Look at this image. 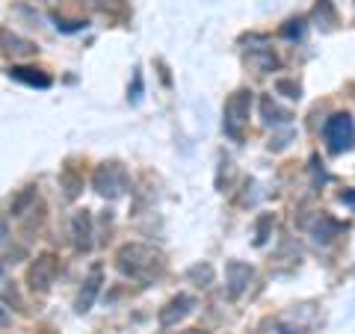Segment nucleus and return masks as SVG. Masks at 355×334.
<instances>
[{
    "mask_svg": "<svg viewBox=\"0 0 355 334\" xmlns=\"http://www.w3.org/2000/svg\"><path fill=\"white\" fill-rule=\"evenodd\" d=\"M53 278H57V261H53L51 254H44V258H39L36 266L30 270V284L36 287V290H48L53 284Z\"/></svg>",
    "mask_w": 355,
    "mask_h": 334,
    "instance_id": "nucleus-7",
    "label": "nucleus"
},
{
    "mask_svg": "<svg viewBox=\"0 0 355 334\" xmlns=\"http://www.w3.org/2000/svg\"><path fill=\"white\" fill-rule=\"evenodd\" d=\"M314 21H317V27H323V30H331L338 24V12H335V6H331V0H317Z\"/></svg>",
    "mask_w": 355,
    "mask_h": 334,
    "instance_id": "nucleus-13",
    "label": "nucleus"
},
{
    "mask_svg": "<svg viewBox=\"0 0 355 334\" xmlns=\"http://www.w3.org/2000/svg\"><path fill=\"white\" fill-rule=\"evenodd\" d=\"M98 290H101V270H95L89 272V278H86V287H83V293H80V299H77V310H89L92 308V302H95V296H98Z\"/></svg>",
    "mask_w": 355,
    "mask_h": 334,
    "instance_id": "nucleus-9",
    "label": "nucleus"
},
{
    "mask_svg": "<svg viewBox=\"0 0 355 334\" xmlns=\"http://www.w3.org/2000/svg\"><path fill=\"white\" fill-rule=\"evenodd\" d=\"M119 270L130 275V278H148L151 272L163 270V258L151 246H142V243H130L119 252Z\"/></svg>",
    "mask_w": 355,
    "mask_h": 334,
    "instance_id": "nucleus-1",
    "label": "nucleus"
},
{
    "mask_svg": "<svg viewBox=\"0 0 355 334\" xmlns=\"http://www.w3.org/2000/svg\"><path fill=\"white\" fill-rule=\"evenodd\" d=\"M340 231H343L340 222L329 219V216H320V219H317V225H314V237H317V243H331Z\"/></svg>",
    "mask_w": 355,
    "mask_h": 334,
    "instance_id": "nucleus-12",
    "label": "nucleus"
},
{
    "mask_svg": "<svg viewBox=\"0 0 355 334\" xmlns=\"http://www.w3.org/2000/svg\"><path fill=\"white\" fill-rule=\"evenodd\" d=\"M272 222H275V219H272L270 213L258 219V231H254V246H263V243L270 240V228H272Z\"/></svg>",
    "mask_w": 355,
    "mask_h": 334,
    "instance_id": "nucleus-16",
    "label": "nucleus"
},
{
    "mask_svg": "<svg viewBox=\"0 0 355 334\" xmlns=\"http://www.w3.org/2000/svg\"><path fill=\"white\" fill-rule=\"evenodd\" d=\"M246 65H252L258 74H270L279 69V57L272 51H249L246 53Z\"/></svg>",
    "mask_w": 355,
    "mask_h": 334,
    "instance_id": "nucleus-10",
    "label": "nucleus"
},
{
    "mask_svg": "<svg viewBox=\"0 0 355 334\" xmlns=\"http://www.w3.org/2000/svg\"><path fill=\"white\" fill-rule=\"evenodd\" d=\"M302 33H305V21L302 18H293V21H287V24L282 27L284 39H302Z\"/></svg>",
    "mask_w": 355,
    "mask_h": 334,
    "instance_id": "nucleus-18",
    "label": "nucleus"
},
{
    "mask_svg": "<svg viewBox=\"0 0 355 334\" xmlns=\"http://www.w3.org/2000/svg\"><path fill=\"white\" fill-rule=\"evenodd\" d=\"M272 334H299V328H287V326H275Z\"/></svg>",
    "mask_w": 355,
    "mask_h": 334,
    "instance_id": "nucleus-22",
    "label": "nucleus"
},
{
    "mask_svg": "<svg viewBox=\"0 0 355 334\" xmlns=\"http://www.w3.org/2000/svg\"><path fill=\"white\" fill-rule=\"evenodd\" d=\"M184 334H198V331H184Z\"/></svg>",
    "mask_w": 355,
    "mask_h": 334,
    "instance_id": "nucleus-24",
    "label": "nucleus"
},
{
    "mask_svg": "<svg viewBox=\"0 0 355 334\" xmlns=\"http://www.w3.org/2000/svg\"><path fill=\"white\" fill-rule=\"evenodd\" d=\"M193 308H196V299L193 296H187V293L175 296L172 302L160 310V326H166V328L175 326V322H181L187 314H193Z\"/></svg>",
    "mask_w": 355,
    "mask_h": 334,
    "instance_id": "nucleus-6",
    "label": "nucleus"
},
{
    "mask_svg": "<svg viewBox=\"0 0 355 334\" xmlns=\"http://www.w3.org/2000/svg\"><path fill=\"white\" fill-rule=\"evenodd\" d=\"M6 237H9V228H6V222H3V219H0V243H3Z\"/></svg>",
    "mask_w": 355,
    "mask_h": 334,
    "instance_id": "nucleus-23",
    "label": "nucleus"
},
{
    "mask_svg": "<svg viewBox=\"0 0 355 334\" xmlns=\"http://www.w3.org/2000/svg\"><path fill=\"white\" fill-rule=\"evenodd\" d=\"M275 89H279L284 98H291V101H299V98H302V89H299V83H293V80H275Z\"/></svg>",
    "mask_w": 355,
    "mask_h": 334,
    "instance_id": "nucleus-17",
    "label": "nucleus"
},
{
    "mask_svg": "<svg viewBox=\"0 0 355 334\" xmlns=\"http://www.w3.org/2000/svg\"><path fill=\"white\" fill-rule=\"evenodd\" d=\"M187 275H190L193 281H198L202 287H207L210 281H214V266H210V263H196V266H193V270L187 272Z\"/></svg>",
    "mask_w": 355,
    "mask_h": 334,
    "instance_id": "nucleus-15",
    "label": "nucleus"
},
{
    "mask_svg": "<svg viewBox=\"0 0 355 334\" xmlns=\"http://www.w3.org/2000/svg\"><path fill=\"white\" fill-rule=\"evenodd\" d=\"M71 231H74L77 249H83V252L92 249V219H89V213H77L71 222Z\"/></svg>",
    "mask_w": 355,
    "mask_h": 334,
    "instance_id": "nucleus-8",
    "label": "nucleus"
},
{
    "mask_svg": "<svg viewBox=\"0 0 355 334\" xmlns=\"http://www.w3.org/2000/svg\"><path fill=\"white\" fill-rule=\"evenodd\" d=\"M12 77L15 80H21V83H30V86H39V89H48L51 86V80L44 74H39L36 69H12Z\"/></svg>",
    "mask_w": 355,
    "mask_h": 334,
    "instance_id": "nucleus-14",
    "label": "nucleus"
},
{
    "mask_svg": "<svg viewBox=\"0 0 355 334\" xmlns=\"http://www.w3.org/2000/svg\"><path fill=\"white\" fill-rule=\"evenodd\" d=\"M340 202L349 204V207L355 210V189H347V193H340Z\"/></svg>",
    "mask_w": 355,
    "mask_h": 334,
    "instance_id": "nucleus-20",
    "label": "nucleus"
},
{
    "mask_svg": "<svg viewBox=\"0 0 355 334\" xmlns=\"http://www.w3.org/2000/svg\"><path fill=\"white\" fill-rule=\"evenodd\" d=\"M252 278H254V270L249 263H243V261H231L225 266V281H228V293L231 296H243V290L252 284Z\"/></svg>",
    "mask_w": 355,
    "mask_h": 334,
    "instance_id": "nucleus-5",
    "label": "nucleus"
},
{
    "mask_svg": "<svg viewBox=\"0 0 355 334\" xmlns=\"http://www.w3.org/2000/svg\"><path fill=\"white\" fill-rule=\"evenodd\" d=\"M3 326H9V310L3 308V302H0V328Z\"/></svg>",
    "mask_w": 355,
    "mask_h": 334,
    "instance_id": "nucleus-21",
    "label": "nucleus"
},
{
    "mask_svg": "<svg viewBox=\"0 0 355 334\" xmlns=\"http://www.w3.org/2000/svg\"><path fill=\"white\" fill-rule=\"evenodd\" d=\"M261 116H263V125H270V128L291 121V113L282 109L279 104H272V98H261Z\"/></svg>",
    "mask_w": 355,
    "mask_h": 334,
    "instance_id": "nucleus-11",
    "label": "nucleus"
},
{
    "mask_svg": "<svg viewBox=\"0 0 355 334\" xmlns=\"http://www.w3.org/2000/svg\"><path fill=\"white\" fill-rule=\"evenodd\" d=\"M95 189L107 198H119L128 189V172L121 169L119 163H104L101 169L95 172Z\"/></svg>",
    "mask_w": 355,
    "mask_h": 334,
    "instance_id": "nucleus-4",
    "label": "nucleus"
},
{
    "mask_svg": "<svg viewBox=\"0 0 355 334\" xmlns=\"http://www.w3.org/2000/svg\"><path fill=\"white\" fill-rule=\"evenodd\" d=\"M323 139L331 154H347L355 148V121L349 113H335L326 118Z\"/></svg>",
    "mask_w": 355,
    "mask_h": 334,
    "instance_id": "nucleus-2",
    "label": "nucleus"
},
{
    "mask_svg": "<svg viewBox=\"0 0 355 334\" xmlns=\"http://www.w3.org/2000/svg\"><path fill=\"white\" fill-rule=\"evenodd\" d=\"M33 198H36V189H33V186H27V193H24V195H21L18 202H15V213H18V216L24 213V207L33 202Z\"/></svg>",
    "mask_w": 355,
    "mask_h": 334,
    "instance_id": "nucleus-19",
    "label": "nucleus"
},
{
    "mask_svg": "<svg viewBox=\"0 0 355 334\" xmlns=\"http://www.w3.org/2000/svg\"><path fill=\"white\" fill-rule=\"evenodd\" d=\"M249 109H252V92L249 89H240L225 101V133L231 139H243V130L240 125L243 121H249Z\"/></svg>",
    "mask_w": 355,
    "mask_h": 334,
    "instance_id": "nucleus-3",
    "label": "nucleus"
}]
</instances>
